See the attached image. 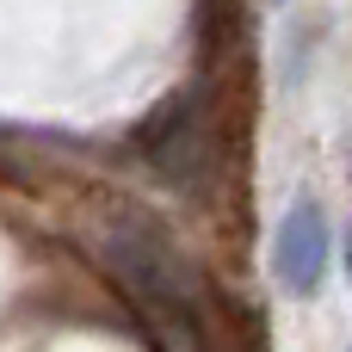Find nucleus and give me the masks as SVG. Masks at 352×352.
Segmentation results:
<instances>
[{
    "label": "nucleus",
    "mask_w": 352,
    "mask_h": 352,
    "mask_svg": "<svg viewBox=\"0 0 352 352\" xmlns=\"http://www.w3.org/2000/svg\"><path fill=\"white\" fill-rule=\"evenodd\" d=\"M272 278L285 297H316L328 278V223L309 198L291 204L272 229Z\"/></svg>",
    "instance_id": "f03ea898"
},
{
    "label": "nucleus",
    "mask_w": 352,
    "mask_h": 352,
    "mask_svg": "<svg viewBox=\"0 0 352 352\" xmlns=\"http://www.w3.org/2000/svg\"><path fill=\"white\" fill-rule=\"evenodd\" d=\"M105 254H111V266L124 272V285L186 340V352H198V316H192V272H186V260H179L148 223H111Z\"/></svg>",
    "instance_id": "f257e3e1"
},
{
    "label": "nucleus",
    "mask_w": 352,
    "mask_h": 352,
    "mask_svg": "<svg viewBox=\"0 0 352 352\" xmlns=\"http://www.w3.org/2000/svg\"><path fill=\"white\" fill-rule=\"evenodd\" d=\"M346 352H352V346H346Z\"/></svg>",
    "instance_id": "20e7f679"
},
{
    "label": "nucleus",
    "mask_w": 352,
    "mask_h": 352,
    "mask_svg": "<svg viewBox=\"0 0 352 352\" xmlns=\"http://www.w3.org/2000/svg\"><path fill=\"white\" fill-rule=\"evenodd\" d=\"M346 278H352V235H346Z\"/></svg>",
    "instance_id": "7ed1b4c3"
}]
</instances>
